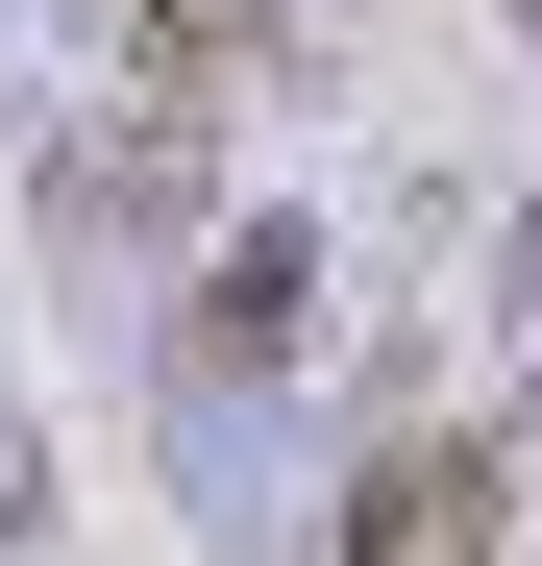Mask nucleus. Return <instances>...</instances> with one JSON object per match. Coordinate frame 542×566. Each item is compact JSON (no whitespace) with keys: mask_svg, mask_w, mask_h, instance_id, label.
<instances>
[{"mask_svg":"<svg viewBox=\"0 0 542 566\" xmlns=\"http://www.w3.org/2000/svg\"><path fill=\"white\" fill-rule=\"evenodd\" d=\"M345 566H518V542H493V468H469V443H395L371 493H345Z\"/></svg>","mask_w":542,"mask_h":566,"instance_id":"obj_1","label":"nucleus"}]
</instances>
